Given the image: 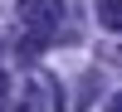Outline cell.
I'll list each match as a JSON object with an SVG mask.
<instances>
[{
	"label": "cell",
	"mask_w": 122,
	"mask_h": 112,
	"mask_svg": "<svg viewBox=\"0 0 122 112\" xmlns=\"http://www.w3.org/2000/svg\"><path fill=\"white\" fill-rule=\"evenodd\" d=\"M5 93H10V78H5V44H0V102H5Z\"/></svg>",
	"instance_id": "cell-3"
},
{
	"label": "cell",
	"mask_w": 122,
	"mask_h": 112,
	"mask_svg": "<svg viewBox=\"0 0 122 112\" xmlns=\"http://www.w3.org/2000/svg\"><path fill=\"white\" fill-rule=\"evenodd\" d=\"M103 112H122V93H112V102H107Z\"/></svg>",
	"instance_id": "cell-4"
},
{
	"label": "cell",
	"mask_w": 122,
	"mask_h": 112,
	"mask_svg": "<svg viewBox=\"0 0 122 112\" xmlns=\"http://www.w3.org/2000/svg\"><path fill=\"white\" fill-rule=\"evenodd\" d=\"M98 24L103 29H122V0H98Z\"/></svg>",
	"instance_id": "cell-2"
},
{
	"label": "cell",
	"mask_w": 122,
	"mask_h": 112,
	"mask_svg": "<svg viewBox=\"0 0 122 112\" xmlns=\"http://www.w3.org/2000/svg\"><path fill=\"white\" fill-rule=\"evenodd\" d=\"M20 24H25V39L44 49L49 39L64 29V0H20Z\"/></svg>",
	"instance_id": "cell-1"
}]
</instances>
